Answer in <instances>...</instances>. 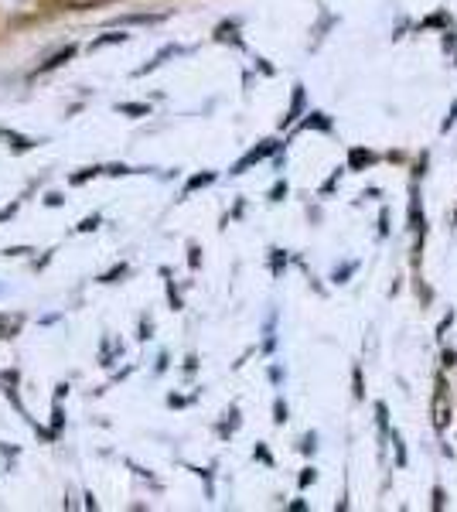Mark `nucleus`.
Returning <instances> with one entry per match:
<instances>
[{
	"label": "nucleus",
	"mask_w": 457,
	"mask_h": 512,
	"mask_svg": "<svg viewBox=\"0 0 457 512\" xmlns=\"http://www.w3.org/2000/svg\"><path fill=\"white\" fill-rule=\"evenodd\" d=\"M0 137H7V130H0Z\"/></svg>",
	"instance_id": "nucleus-18"
},
{
	"label": "nucleus",
	"mask_w": 457,
	"mask_h": 512,
	"mask_svg": "<svg viewBox=\"0 0 457 512\" xmlns=\"http://www.w3.org/2000/svg\"><path fill=\"white\" fill-rule=\"evenodd\" d=\"M130 35H123V31H113V35H103V38H96L93 45H89V52H99V48H106V45H123Z\"/></svg>",
	"instance_id": "nucleus-3"
},
{
	"label": "nucleus",
	"mask_w": 457,
	"mask_h": 512,
	"mask_svg": "<svg viewBox=\"0 0 457 512\" xmlns=\"http://www.w3.org/2000/svg\"><path fill=\"white\" fill-rule=\"evenodd\" d=\"M18 209H21V198H18V202H11V205H7L4 212H0V226H4L7 219H14V212H18Z\"/></svg>",
	"instance_id": "nucleus-14"
},
{
	"label": "nucleus",
	"mask_w": 457,
	"mask_h": 512,
	"mask_svg": "<svg viewBox=\"0 0 457 512\" xmlns=\"http://www.w3.org/2000/svg\"><path fill=\"white\" fill-rule=\"evenodd\" d=\"M62 424H65V414H62V407H52V431H55V437L62 434Z\"/></svg>",
	"instance_id": "nucleus-13"
},
{
	"label": "nucleus",
	"mask_w": 457,
	"mask_h": 512,
	"mask_svg": "<svg viewBox=\"0 0 457 512\" xmlns=\"http://www.w3.org/2000/svg\"><path fill=\"white\" fill-rule=\"evenodd\" d=\"M99 229V216H89V219H82L79 226H76V233H96Z\"/></svg>",
	"instance_id": "nucleus-11"
},
{
	"label": "nucleus",
	"mask_w": 457,
	"mask_h": 512,
	"mask_svg": "<svg viewBox=\"0 0 457 512\" xmlns=\"http://www.w3.org/2000/svg\"><path fill=\"white\" fill-rule=\"evenodd\" d=\"M209 181H215L212 171H209V175H195V178H191L188 185H185V195H191V192H195V188H202V185H209Z\"/></svg>",
	"instance_id": "nucleus-9"
},
{
	"label": "nucleus",
	"mask_w": 457,
	"mask_h": 512,
	"mask_svg": "<svg viewBox=\"0 0 457 512\" xmlns=\"http://www.w3.org/2000/svg\"><path fill=\"white\" fill-rule=\"evenodd\" d=\"M7 137L14 140V144H11L14 154H24V151H31V147H35V140H31V137H18V134H7Z\"/></svg>",
	"instance_id": "nucleus-7"
},
{
	"label": "nucleus",
	"mask_w": 457,
	"mask_h": 512,
	"mask_svg": "<svg viewBox=\"0 0 457 512\" xmlns=\"http://www.w3.org/2000/svg\"><path fill=\"white\" fill-rule=\"evenodd\" d=\"M116 110L127 113V117H147V113H151V106H147V103H120Z\"/></svg>",
	"instance_id": "nucleus-4"
},
{
	"label": "nucleus",
	"mask_w": 457,
	"mask_h": 512,
	"mask_svg": "<svg viewBox=\"0 0 457 512\" xmlns=\"http://www.w3.org/2000/svg\"><path fill=\"white\" fill-rule=\"evenodd\" d=\"M127 24H154L161 21V14H130V18H123Z\"/></svg>",
	"instance_id": "nucleus-10"
},
{
	"label": "nucleus",
	"mask_w": 457,
	"mask_h": 512,
	"mask_svg": "<svg viewBox=\"0 0 457 512\" xmlns=\"http://www.w3.org/2000/svg\"><path fill=\"white\" fill-rule=\"evenodd\" d=\"M127 263H120V267H113L110 270V274H103V277H99V280H103V284H116V277H123V274H127Z\"/></svg>",
	"instance_id": "nucleus-12"
},
{
	"label": "nucleus",
	"mask_w": 457,
	"mask_h": 512,
	"mask_svg": "<svg viewBox=\"0 0 457 512\" xmlns=\"http://www.w3.org/2000/svg\"><path fill=\"white\" fill-rule=\"evenodd\" d=\"M31 246H11V250H4V256H28Z\"/></svg>",
	"instance_id": "nucleus-16"
},
{
	"label": "nucleus",
	"mask_w": 457,
	"mask_h": 512,
	"mask_svg": "<svg viewBox=\"0 0 457 512\" xmlns=\"http://www.w3.org/2000/svg\"><path fill=\"white\" fill-rule=\"evenodd\" d=\"M76 52H79V48H76V45H65V48H62V52L48 55V59H45V62H41V65H38V69H35V72H31V76H28V79H38V76H45V72H52V69H62V65H65V62H69V59H76Z\"/></svg>",
	"instance_id": "nucleus-1"
},
{
	"label": "nucleus",
	"mask_w": 457,
	"mask_h": 512,
	"mask_svg": "<svg viewBox=\"0 0 457 512\" xmlns=\"http://www.w3.org/2000/svg\"><path fill=\"white\" fill-rule=\"evenodd\" d=\"M18 328H21V318H14L11 325H7V318H0V338H14Z\"/></svg>",
	"instance_id": "nucleus-8"
},
{
	"label": "nucleus",
	"mask_w": 457,
	"mask_h": 512,
	"mask_svg": "<svg viewBox=\"0 0 457 512\" xmlns=\"http://www.w3.org/2000/svg\"><path fill=\"white\" fill-rule=\"evenodd\" d=\"M62 202H65V198L58 195V192H48V195H45V205H48V209H58Z\"/></svg>",
	"instance_id": "nucleus-15"
},
{
	"label": "nucleus",
	"mask_w": 457,
	"mask_h": 512,
	"mask_svg": "<svg viewBox=\"0 0 457 512\" xmlns=\"http://www.w3.org/2000/svg\"><path fill=\"white\" fill-rule=\"evenodd\" d=\"M96 175H103V168H82V171H76V175H72L69 181H72V185H86V181H93Z\"/></svg>",
	"instance_id": "nucleus-6"
},
{
	"label": "nucleus",
	"mask_w": 457,
	"mask_h": 512,
	"mask_svg": "<svg viewBox=\"0 0 457 512\" xmlns=\"http://www.w3.org/2000/svg\"><path fill=\"white\" fill-rule=\"evenodd\" d=\"M273 420H277V424H284V420H287V407H284V403H277V417H273Z\"/></svg>",
	"instance_id": "nucleus-17"
},
{
	"label": "nucleus",
	"mask_w": 457,
	"mask_h": 512,
	"mask_svg": "<svg viewBox=\"0 0 457 512\" xmlns=\"http://www.w3.org/2000/svg\"><path fill=\"white\" fill-rule=\"evenodd\" d=\"M301 106H304V89L297 86V89H294V103H290V113L284 117V123H294V117L301 113Z\"/></svg>",
	"instance_id": "nucleus-5"
},
{
	"label": "nucleus",
	"mask_w": 457,
	"mask_h": 512,
	"mask_svg": "<svg viewBox=\"0 0 457 512\" xmlns=\"http://www.w3.org/2000/svg\"><path fill=\"white\" fill-rule=\"evenodd\" d=\"M270 151H273V140H267V144H263V147H256V151H249L246 158L239 161L236 168H232V175H243V171L249 168V164H256V161H260V158H267Z\"/></svg>",
	"instance_id": "nucleus-2"
}]
</instances>
